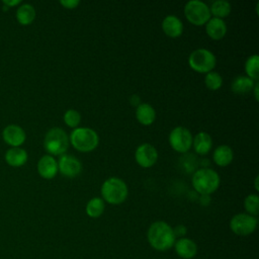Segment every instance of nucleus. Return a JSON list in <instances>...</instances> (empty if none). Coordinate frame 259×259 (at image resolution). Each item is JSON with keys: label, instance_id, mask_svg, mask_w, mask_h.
<instances>
[{"label": "nucleus", "instance_id": "obj_21", "mask_svg": "<svg viewBox=\"0 0 259 259\" xmlns=\"http://www.w3.org/2000/svg\"><path fill=\"white\" fill-rule=\"evenodd\" d=\"M255 82L257 81H254L247 76H238L233 80L231 88L232 91L237 94H245L252 91Z\"/></svg>", "mask_w": 259, "mask_h": 259}, {"label": "nucleus", "instance_id": "obj_9", "mask_svg": "<svg viewBox=\"0 0 259 259\" xmlns=\"http://www.w3.org/2000/svg\"><path fill=\"white\" fill-rule=\"evenodd\" d=\"M193 137L184 126H176L169 134V144L178 153H186L192 147Z\"/></svg>", "mask_w": 259, "mask_h": 259}, {"label": "nucleus", "instance_id": "obj_25", "mask_svg": "<svg viewBox=\"0 0 259 259\" xmlns=\"http://www.w3.org/2000/svg\"><path fill=\"white\" fill-rule=\"evenodd\" d=\"M245 72L247 77L254 81L259 79V56L257 54L250 56L245 63Z\"/></svg>", "mask_w": 259, "mask_h": 259}, {"label": "nucleus", "instance_id": "obj_4", "mask_svg": "<svg viewBox=\"0 0 259 259\" xmlns=\"http://www.w3.org/2000/svg\"><path fill=\"white\" fill-rule=\"evenodd\" d=\"M126 184L117 177H110L106 179L101 186L102 199L110 204H120L127 197Z\"/></svg>", "mask_w": 259, "mask_h": 259}, {"label": "nucleus", "instance_id": "obj_5", "mask_svg": "<svg viewBox=\"0 0 259 259\" xmlns=\"http://www.w3.org/2000/svg\"><path fill=\"white\" fill-rule=\"evenodd\" d=\"M69 137L61 127H53L48 131L44 140V147L49 154L63 155L69 147Z\"/></svg>", "mask_w": 259, "mask_h": 259}, {"label": "nucleus", "instance_id": "obj_33", "mask_svg": "<svg viewBox=\"0 0 259 259\" xmlns=\"http://www.w3.org/2000/svg\"><path fill=\"white\" fill-rule=\"evenodd\" d=\"M258 179H259V177H258V175L255 177V189L258 191L259 190V186H258Z\"/></svg>", "mask_w": 259, "mask_h": 259}, {"label": "nucleus", "instance_id": "obj_17", "mask_svg": "<svg viewBox=\"0 0 259 259\" xmlns=\"http://www.w3.org/2000/svg\"><path fill=\"white\" fill-rule=\"evenodd\" d=\"M136 118L141 124L150 125L156 119V111L149 103H140L136 108Z\"/></svg>", "mask_w": 259, "mask_h": 259}, {"label": "nucleus", "instance_id": "obj_7", "mask_svg": "<svg viewBox=\"0 0 259 259\" xmlns=\"http://www.w3.org/2000/svg\"><path fill=\"white\" fill-rule=\"evenodd\" d=\"M184 15L190 23L196 26L203 25L210 19L209 7L199 0L188 1L184 6Z\"/></svg>", "mask_w": 259, "mask_h": 259}, {"label": "nucleus", "instance_id": "obj_19", "mask_svg": "<svg viewBox=\"0 0 259 259\" xmlns=\"http://www.w3.org/2000/svg\"><path fill=\"white\" fill-rule=\"evenodd\" d=\"M234 158V153L231 147L227 146V145H221L219 146L213 154H212V159L213 162L221 167H225L231 164V162L233 161Z\"/></svg>", "mask_w": 259, "mask_h": 259}, {"label": "nucleus", "instance_id": "obj_24", "mask_svg": "<svg viewBox=\"0 0 259 259\" xmlns=\"http://www.w3.org/2000/svg\"><path fill=\"white\" fill-rule=\"evenodd\" d=\"M104 208H105L104 200L100 197H93L87 202L85 210L87 215H89L90 218L96 219L103 213Z\"/></svg>", "mask_w": 259, "mask_h": 259}, {"label": "nucleus", "instance_id": "obj_8", "mask_svg": "<svg viewBox=\"0 0 259 259\" xmlns=\"http://www.w3.org/2000/svg\"><path fill=\"white\" fill-rule=\"evenodd\" d=\"M257 218L248 213H237L230 221L231 231L238 236L251 235L257 228Z\"/></svg>", "mask_w": 259, "mask_h": 259}, {"label": "nucleus", "instance_id": "obj_3", "mask_svg": "<svg viewBox=\"0 0 259 259\" xmlns=\"http://www.w3.org/2000/svg\"><path fill=\"white\" fill-rule=\"evenodd\" d=\"M69 142L79 152H90L98 146L99 137L94 130L81 126L73 130Z\"/></svg>", "mask_w": 259, "mask_h": 259}, {"label": "nucleus", "instance_id": "obj_26", "mask_svg": "<svg viewBox=\"0 0 259 259\" xmlns=\"http://www.w3.org/2000/svg\"><path fill=\"white\" fill-rule=\"evenodd\" d=\"M204 83H205V86L207 87V89H209L211 91H215L222 87L223 78L218 72L210 71V72L206 73V75L204 77Z\"/></svg>", "mask_w": 259, "mask_h": 259}, {"label": "nucleus", "instance_id": "obj_14", "mask_svg": "<svg viewBox=\"0 0 259 259\" xmlns=\"http://www.w3.org/2000/svg\"><path fill=\"white\" fill-rule=\"evenodd\" d=\"M37 172L45 179H52L58 172V163L51 155L42 156L37 162Z\"/></svg>", "mask_w": 259, "mask_h": 259}, {"label": "nucleus", "instance_id": "obj_18", "mask_svg": "<svg viewBox=\"0 0 259 259\" xmlns=\"http://www.w3.org/2000/svg\"><path fill=\"white\" fill-rule=\"evenodd\" d=\"M192 146L196 154L204 156L208 154V152L211 149V146H212L211 137L205 132H200L192 140Z\"/></svg>", "mask_w": 259, "mask_h": 259}, {"label": "nucleus", "instance_id": "obj_16", "mask_svg": "<svg viewBox=\"0 0 259 259\" xmlns=\"http://www.w3.org/2000/svg\"><path fill=\"white\" fill-rule=\"evenodd\" d=\"M162 29L170 37H178L183 31L182 21L175 15H167L162 21Z\"/></svg>", "mask_w": 259, "mask_h": 259}, {"label": "nucleus", "instance_id": "obj_27", "mask_svg": "<svg viewBox=\"0 0 259 259\" xmlns=\"http://www.w3.org/2000/svg\"><path fill=\"white\" fill-rule=\"evenodd\" d=\"M244 207L248 214L257 217L259 213V196L257 194H249L244 200Z\"/></svg>", "mask_w": 259, "mask_h": 259}, {"label": "nucleus", "instance_id": "obj_23", "mask_svg": "<svg viewBox=\"0 0 259 259\" xmlns=\"http://www.w3.org/2000/svg\"><path fill=\"white\" fill-rule=\"evenodd\" d=\"M231 9L232 7L230 2L226 0H215L211 3L209 11H210V14L213 15V17L223 19L229 16V14L231 13Z\"/></svg>", "mask_w": 259, "mask_h": 259}, {"label": "nucleus", "instance_id": "obj_29", "mask_svg": "<svg viewBox=\"0 0 259 259\" xmlns=\"http://www.w3.org/2000/svg\"><path fill=\"white\" fill-rule=\"evenodd\" d=\"M79 0H61L60 4L67 9H74L79 5Z\"/></svg>", "mask_w": 259, "mask_h": 259}, {"label": "nucleus", "instance_id": "obj_22", "mask_svg": "<svg viewBox=\"0 0 259 259\" xmlns=\"http://www.w3.org/2000/svg\"><path fill=\"white\" fill-rule=\"evenodd\" d=\"M16 18L22 25L30 24L35 18V9L32 5L25 3L18 7L16 11Z\"/></svg>", "mask_w": 259, "mask_h": 259}, {"label": "nucleus", "instance_id": "obj_30", "mask_svg": "<svg viewBox=\"0 0 259 259\" xmlns=\"http://www.w3.org/2000/svg\"><path fill=\"white\" fill-rule=\"evenodd\" d=\"M173 232H174V235H175L176 238H177V237L183 238L184 235L186 234L187 230H186V228H185L183 225H178V226H176V227L173 229Z\"/></svg>", "mask_w": 259, "mask_h": 259}, {"label": "nucleus", "instance_id": "obj_28", "mask_svg": "<svg viewBox=\"0 0 259 259\" xmlns=\"http://www.w3.org/2000/svg\"><path fill=\"white\" fill-rule=\"evenodd\" d=\"M64 121L68 126L76 128L81 121V114L76 109H68L64 113Z\"/></svg>", "mask_w": 259, "mask_h": 259}, {"label": "nucleus", "instance_id": "obj_1", "mask_svg": "<svg viewBox=\"0 0 259 259\" xmlns=\"http://www.w3.org/2000/svg\"><path fill=\"white\" fill-rule=\"evenodd\" d=\"M147 238L150 246L157 251L171 249L176 241L173 228L163 221L155 222L149 227Z\"/></svg>", "mask_w": 259, "mask_h": 259}, {"label": "nucleus", "instance_id": "obj_31", "mask_svg": "<svg viewBox=\"0 0 259 259\" xmlns=\"http://www.w3.org/2000/svg\"><path fill=\"white\" fill-rule=\"evenodd\" d=\"M252 90L254 91L255 99H256V100H258V91H259V83H258V81H257V82H255V85H254V87H253V89H252Z\"/></svg>", "mask_w": 259, "mask_h": 259}, {"label": "nucleus", "instance_id": "obj_13", "mask_svg": "<svg viewBox=\"0 0 259 259\" xmlns=\"http://www.w3.org/2000/svg\"><path fill=\"white\" fill-rule=\"evenodd\" d=\"M174 249L176 254L183 259H191L197 253V246L189 238H179L174 243Z\"/></svg>", "mask_w": 259, "mask_h": 259}, {"label": "nucleus", "instance_id": "obj_20", "mask_svg": "<svg viewBox=\"0 0 259 259\" xmlns=\"http://www.w3.org/2000/svg\"><path fill=\"white\" fill-rule=\"evenodd\" d=\"M6 162L13 167H19L27 161V153L19 147H12L5 154Z\"/></svg>", "mask_w": 259, "mask_h": 259}, {"label": "nucleus", "instance_id": "obj_2", "mask_svg": "<svg viewBox=\"0 0 259 259\" xmlns=\"http://www.w3.org/2000/svg\"><path fill=\"white\" fill-rule=\"evenodd\" d=\"M220 175L210 168H200L192 175L191 183L195 191L201 195H209L220 186Z\"/></svg>", "mask_w": 259, "mask_h": 259}, {"label": "nucleus", "instance_id": "obj_11", "mask_svg": "<svg viewBox=\"0 0 259 259\" xmlns=\"http://www.w3.org/2000/svg\"><path fill=\"white\" fill-rule=\"evenodd\" d=\"M57 163L58 171H60L62 175L69 178L76 177L82 171L81 162L76 157L71 155H62Z\"/></svg>", "mask_w": 259, "mask_h": 259}, {"label": "nucleus", "instance_id": "obj_15", "mask_svg": "<svg viewBox=\"0 0 259 259\" xmlns=\"http://www.w3.org/2000/svg\"><path fill=\"white\" fill-rule=\"evenodd\" d=\"M206 34L214 40L222 39L227 33V25L223 19L210 17V19L205 23Z\"/></svg>", "mask_w": 259, "mask_h": 259}, {"label": "nucleus", "instance_id": "obj_12", "mask_svg": "<svg viewBox=\"0 0 259 259\" xmlns=\"http://www.w3.org/2000/svg\"><path fill=\"white\" fill-rule=\"evenodd\" d=\"M3 140L12 147H18L25 141V133L22 127L16 124L7 125L2 133Z\"/></svg>", "mask_w": 259, "mask_h": 259}, {"label": "nucleus", "instance_id": "obj_6", "mask_svg": "<svg viewBox=\"0 0 259 259\" xmlns=\"http://www.w3.org/2000/svg\"><path fill=\"white\" fill-rule=\"evenodd\" d=\"M188 64L197 73H208L215 67V56L206 49H196L188 57Z\"/></svg>", "mask_w": 259, "mask_h": 259}, {"label": "nucleus", "instance_id": "obj_32", "mask_svg": "<svg viewBox=\"0 0 259 259\" xmlns=\"http://www.w3.org/2000/svg\"><path fill=\"white\" fill-rule=\"evenodd\" d=\"M3 3L4 4H7L9 6H13V5H16L18 3H20L19 0H14V1H8V0H3Z\"/></svg>", "mask_w": 259, "mask_h": 259}, {"label": "nucleus", "instance_id": "obj_10", "mask_svg": "<svg viewBox=\"0 0 259 259\" xmlns=\"http://www.w3.org/2000/svg\"><path fill=\"white\" fill-rule=\"evenodd\" d=\"M135 159L141 167L150 168L156 164L158 160V152L153 145L144 143L137 148Z\"/></svg>", "mask_w": 259, "mask_h": 259}]
</instances>
